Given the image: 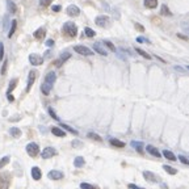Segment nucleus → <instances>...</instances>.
I'll list each match as a JSON object with an SVG mask.
<instances>
[{"mask_svg":"<svg viewBox=\"0 0 189 189\" xmlns=\"http://www.w3.org/2000/svg\"><path fill=\"white\" fill-rule=\"evenodd\" d=\"M62 32L63 34H66L67 37L70 38H75L78 36V26L74 24V22H66L62 28Z\"/></svg>","mask_w":189,"mask_h":189,"instance_id":"obj_1","label":"nucleus"},{"mask_svg":"<svg viewBox=\"0 0 189 189\" xmlns=\"http://www.w3.org/2000/svg\"><path fill=\"white\" fill-rule=\"evenodd\" d=\"M74 50L78 54L80 55H86V57H89V55H93V51H92L89 47L84 46V45H76V46H74Z\"/></svg>","mask_w":189,"mask_h":189,"instance_id":"obj_2","label":"nucleus"},{"mask_svg":"<svg viewBox=\"0 0 189 189\" xmlns=\"http://www.w3.org/2000/svg\"><path fill=\"white\" fill-rule=\"evenodd\" d=\"M26 152H28V154H29L32 158L37 156V155L39 154L38 145H37V143H34V142H32V143H29V145H26Z\"/></svg>","mask_w":189,"mask_h":189,"instance_id":"obj_3","label":"nucleus"},{"mask_svg":"<svg viewBox=\"0 0 189 189\" xmlns=\"http://www.w3.org/2000/svg\"><path fill=\"white\" fill-rule=\"evenodd\" d=\"M95 22H96L97 26L105 28V26H108L109 25V17L108 16H105V15H100V16H97V17L95 19Z\"/></svg>","mask_w":189,"mask_h":189,"instance_id":"obj_4","label":"nucleus"},{"mask_svg":"<svg viewBox=\"0 0 189 189\" xmlns=\"http://www.w3.org/2000/svg\"><path fill=\"white\" fill-rule=\"evenodd\" d=\"M11 184V177L8 173L0 175V189H8Z\"/></svg>","mask_w":189,"mask_h":189,"instance_id":"obj_5","label":"nucleus"},{"mask_svg":"<svg viewBox=\"0 0 189 189\" xmlns=\"http://www.w3.org/2000/svg\"><path fill=\"white\" fill-rule=\"evenodd\" d=\"M29 62L33 64V66H41V64L44 63V58H42L39 54L33 53V54L29 55Z\"/></svg>","mask_w":189,"mask_h":189,"instance_id":"obj_6","label":"nucleus"},{"mask_svg":"<svg viewBox=\"0 0 189 189\" xmlns=\"http://www.w3.org/2000/svg\"><path fill=\"white\" fill-rule=\"evenodd\" d=\"M55 155H57V150H55V148H53V147H46L44 151H42L41 156H42V159H50V158L55 156Z\"/></svg>","mask_w":189,"mask_h":189,"instance_id":"obj_7","label":"nucleus"},{"mask_svg":"<svg viewBox=\"0 0 189 189\" xmlns=\"http://www.w3.org/2000/svg\"><path fill=\"white\" fill-rule=\"evenodd\" d=\"M66 12H67V15L71 16V17H76V16L80 15V9H79V7L78 5H74V4L68 5L67 9H66Z\"/></svg>","mask_w":189,"mask_h":189,"instance_id":"obj_8","label":"nucleus"},{"mask_svg":"<svg viewBox=\"0 0 189 189\" xmlns=\"http://www.w3.org/2000/svg\"><path fill=\"white\" fill-rule=\"evenodd\" d=\"M36 78H37V72L33 70V71L29 72V76H28V84H26V92L30 91V88H32V86L34 84V80Z\"/></svg>","mask_w":189,"mask_h":189,"instance_id":"obj_9","label":"nucleus"},{"mask_svg":"<svg viewBox=\"0 0 189 189\" xmlns=\"http://www.w3.org/2000/svg\"><path fill=\"white\" fill-rule=\"evenodd\" d=\"M55 80H57V74H55L54 71H50L49 74H47L46 76H45V81L44 83H46V84H49V86H54V83H55Z\"/></svg>","mask_w":189,"mask_h":189,"instance_id":"obj_10","label":"nucleus"},{"mask_svg":"<svg viewBox=\"0 0 189 189\" xmlns=\"http://www.w3.org/2000/svg\"><path fill=\"white\" fill-rule=\"evenodd\" d=\"M143 176H145L146 180H148V181H151V183H156L158 180H159L156 175L152 173L151 171H145V172H143Z\"/></svg>","mask_w":189,"mask_h":189,"instance_id":"obj_11","label":"nucleus"},{"mask_svg":"<svg viewBox=\"0 0 189 189\" xmlns=\"http://www.w3.org/2000/svg\"><path fill=\"white\" fill-rule=\"evenodd\" d=\"M93 49H95V51H96V53H98V54H100V55H105V57H106V55H108V53H106V50L104 49V47H103V45H101L100 42H95V44H93Z\"/></svg>","mask_w":189,"mask_h":189,"instance_id":"obj_12","label":"nucleus"},{"mask_svg":"<svg viewBox=\"0 0 189 189\" xmlns=\"http://www.w3.org/2000/svg\"><path fill=\"white\" fill-rule=\"evenodd\" d=\"M146 151H147L150 155H152V156H156V158L162 156V155H160V152H159V150H158L156 147H154V146H151V145L146 146Z\"/></svg>","mask_w":189,"mask_h":189,"instance_id":"obj_13","label":"nucleus"},{"mask_svg":"<svg viewBox=\"0 0 189 189\" xmlns=\"http://www.w3.org/2000/svg\"><path fill=\"white\" fill-rule=\"evenodd\" d=\"M47 176H49V179H51V180H61L64 175L62 173L61 171H50Z\"/></svg>","mask_w":189,"mask_h":189,"instance_id":"obj_14","label":"nucleus"},{"mask_svg":"<svg viewBox=\"0 0 189 189\" xmlns=\"http://www.w3.org/2000/svg\"><path fill=\"white\" fill-rule=\"evenodd\" d=\"M45 36H46V29L45 28H39V29H37L33 33V37L36 39H42V38H45Z\"/></svg>","mask_w":189,"mask_h":189,"instance_id":"obj_15","label":"nucleus"},{"mask_svg":"<svg viewBox=\"0 0 189 189\" xmlns=\"http://www.w3.org/2000/svg\"><path fill=\"white\" fill-rule=\"evenodd\" d=\"M30 175H32V177L34 180H39L41 179V176H42V172H41V170H39L38 167H33L32 170H30Z\"/></svg>","mask_w":189,"mask_h":189,"instance_id":"obj_16","label":"nucleus"},{"mask_svg":"<svg viewBox=\"0 0 189 189\" xmlns=\"http://www.w3.org/2000/svg\"><path fill=\"white\" fill-rule=\"evenodd\" d=\"M70 57H71V54H70V53H64V54H62V55H61V58H59L58 61L55 62V66L59 67L62 63H64V62H66V61H67V59H68Z\"/></svg>","mask_w":189,"mask_h":189,"instance_id":"obj_17","label":"nucleus"},{"mask_svg":"<svg viewBox=\"0 0 189 189\" xmlns=\"http://www.w3.org/2000/svg\"><path fill=\"white\" fill-rule=\"evenodd\" d=\"M7 9H8V12H11V13H16V12H17V7H16L15 1L8 0V1H7Z\"/></svg>","mask_w":189,"mask_h":189,"instance_id":"obj_18","label":"nucleus"},{"mask_svg":"<svg viewBox=\"0 0 189 189\" xmlns=\"http://www.w3.org/2000/svg\"><path fill=\"white\" fill-rule=\"evenodd\" d=\"M51 89H53V87L51 86H49V84H46V83H42L41 84V92L44 93L45 96H47L51 92Z\"/></svg>","mask_w":189,"mask_h":189,"instance_id":"obj_19","label":"nucleus"},{"mask_svg":"<svg viewBox=\"0 0 189 189\" xmlns=\"http://www.w3.org/2000/svg\"><path fill=\"white\" fill-rule=\"evenodd\" d=\"M131 147L133 148H135L139 154H142L143 152V143L142 142H137V141H133L131 142Z\"/></svg>","mask_w":189,"mask_h":189,"instance_id":"obj_20","label":"nucleus"},{"mask_svg":"<svg viewBox=\"0 0 189 189\" xmlns=\"http://www.w3.org/2000/svg\"><path fill=\"white\" fill-rule=\"evenodd\" d=\"M109 143H111L112 146H114V147H118V148H122V147H125V145L126 143H123L122 141H120V139H111L109 141Z\"/></svg>","mask_w":189,"mask_h":189,"instance_id":"obj_21","label":"nucleus"},{"mask_svg":"<svg viewBox=\"0 0 189 189\" xmlns=\"http://www.w3.org/2000/svg\"><path fill=\"white\" fill-rule=\"evenodd\" d=\"M163 155H164L165 158H167L168 160H171V162H176L177 160V158L175 156V154L172 151H168V150H164L163 151Z\"/></svg>","mask_w":189,"mask_h":189,"instance_id":"obj_22","label":"nucleus"},{"mask_svg":"<svg viewBox=\"0 0 189 189\" xmlns=\"http://www.w3.org/2000/svg\"><path fill=\"white\" fill-rule=\"evenodd\" d=\"M84 164H86V160H84V158H81V156H76V158H75V160H74V165H75V167L80 168V167H83Z\"/></svg>","mask_w":189,"mask_h":189,"instance_id":"obj_23","label":"nucleus"},{"mask_svg":"<svg viewBox=\"0 0 189 189\" xmlns=\"http://www.w3.org/2000/svg\"><path fill=\"white\" fill-rule=\"evenodd\" d=\"M145 7L154 9V8L158 7V0H145Z\"/></svg>","mask_w":189,"mask_h":189,"instance_id":"obj_24","label":"nucleus"},{"mask_svg":"<svg viewBox=\"0 0 189 189\" xmlns=\"http://www.w3.org/2000/svg\"><path fill=\"white\" fill-rule=\"evenodd\" d=\"M51 133H53L54 135H57V137H61V138H63V137H66V135H67L61 128H53V129H51Z\"/></svg>","mask_w":189,"mask_h":189,"instance_id":"obj_25","label":"nucleus"},{"mask_svg":"<svg viewBox=\"0 0 189 189\" xmlns=\"http://www.w3.org/2000/svg\"><path fill=\"white\" fill-rule=\"evenodd\" d=\"M16 28H17V21L16 20H12L11 21V29H9V33H8V37H12L13 34H15V32H16Z\"/></svg>","mask_w":189,"mask_h":189,"instance_id":"obj_26","label":"nucleus"},{"mask_svg":"<svg viewBox=\"0 0 189 189\" xmlns=\"http://www.w3.org/2000/svg\"><path fill=\"white\" fill-rule=\"evenodd\" d=\"M9 134L12 135L13 138H20L21 137V130L19 128H11L9 129Z\"/></svg>","mask_w":189,"mask_h":189,"instance_id":"obj_27","label":"nucleus"},{"mask_svg":"<svg viewBox=\"0 0 189 189\" xmlns=\"http://www.w3.org/2000/svg\"><path fill=\"white\" fill-rule=\"evenodd\" d=\"M160 13H162L163 16H172V12L170 11V8H168L167 5H162V8H160Z\"/></svg>","mask_w":189,"mask_h":189,"instance_id":"obj_28","label":"nucleus"},{"mask_svg":"<svg viewBox=\"0 0 189 189\" xmlns=\"http://www.w3.org/2000/svg\"><path fill=\"white\" fill-rule=\"evenodd\" d=\"M17 79H12L11 80V83H9V87H8V91H7V93H11V92L13 91V89L16 88V86H17Z\"/></svg>","mask_w":189,"mask_h":189,"instance_id":"obj_29","label":"nucleus"},{"mask_svg":"<svg viewBox=\"0 0 189 189\" xmlns=\"http://www.w3.org/2000/svg\"><path fill=\"white\" fill-rule=\"evenodd\" d=\"M163 170H164L165 172H168L170 175H176V173H177L176 168H172L171 165H163Z\"/></svg>","mask_w":189,"mask_h":189,"instance_id":"obj_30","label":"nucleus"},{"mask_svg":"<svg viewBox=\"0 0 189 189\" xmlns=\"http://www.w3.org/2000/svg\"><path fill=\"white\" fill-rule=\"evenodd\" d=\"M88 138H91L92 141H97V142H103V138L100 135L95 134V133H88Z\"/></svg>","mask_w":189,"mask_h":189,"instance_id":"obj_31","label":"nucleus"},{"mask_svg":"<svg viewBox=\"0 0 189 189\" xmlns=\"http://www.w3.org/2000/svg\"><path fill=\"white\" fill-rule=\"evenodd\" d=\"M61 126H62V128H63V129H66V130H67V131H70V133H72V134H74V135H76V134H78V130H75V129H74V128H71V126H68V125H66V123H61Z\"/></svg>","mask_w":189,"mask_h":189,"instance_id":"obj_32","label":"nucleus"},{"mask_svg":"<svg viewBox=\"0 0 189 189\" xmlns=\"http://www.w3.org/2000/svg\"><path fill=\"white\" fill-rule=\"evenodd\" d=\"M84 33H86V36L87 37H89V38H92V37H95L96 36L95 30L91 29V28H86V29H84Z\"/></svg>","mask_w":189,"mask_h":189,"instance_id":"obj_33","label":"nucleus"},{"mask_svg":"<svg viewBox=\"0 0 189 189\" xmlns=\"http://www.w3.org/2000/svg\"><path fill=\"white\" fill-rule=\"evenodd\" d=\"M135 51H137L138 54L142 55L143 58H146V59H151V55H150V54H147L146 51H143V50H142V49H139V47H137V49H135Z\"/></svg>","mask_w":189,"mask_h":189,"instance_id":"obj_34","label":"nucleus"},{"mask_svg":"<svg viewBox=\"0 0 189 189\" xmlns=\"http://www.w3.org/2000/svg\"><path fill=\"white\" fill-rule=\"evenodd\" d=\"M104 45H105V46L108 47V49L111 50V51H116V46H114L113 44H112L111 41H105V42H104Z\"/></svg>","mask_w":189,"mask_h":189,"instance_id":"obj_35","label":"nucleus"},{"mask_svg":"<svg viewBox=\"0 0 189 189\" xmlns=\"http://www.w3.org/2000/svg\"><path fill=\"white\" fill-rule=\"evenodd\" d=\"M9 163V156H4L1 160H0V168H3L4 165H7Z\"/></svg>","mask_w":189,"mask_h":189,"instance_id":"obj_36","label":"nucleus"},{"mask_svg":"<svg viewBox=\"0 0 189 189\" xmlns=\"http://www.w3.org/2000/svg\"><path fill=\"white\" fill-rule=\"evenodd\" d=\"M80 189H96V188L92 187V185L88 184V183H81V184H80Z\"/></svg>","mask_w":189,"mask_h":189,"instance_id":"obj_37","label":"nucleus"},{"mask_svg":"<svg viewBox=\"0 0 189 189\" xmlns=\"http://www.w3.org/2000/svg\"><path fill=\"white\" fill-rule=\"evenodd\" d=\"M7 67H8V61H4V63H3V67H1V75L7 74Z\"/></svg>","mask_w":189,"mask_h":189,"instance_id":"obj_38","label":"nucleus"},{"mask_svg":"<svg viewBox=\"0 0 189 189\" xmlns=\"http://www.w3.org/2000/svg\"><path fill=\"white\" fill-rule=\"evenodd\" d=\"M179 160L183 163V164H185V165H188V164H189V160H188L185 156H183V155H179Z\"/></svg>","mask_w":189,"mask_h":189,"instance_id":"obj_39","label":"nucleus"},{"mask_svg":"<svg viewBox=\"0 0 189 189\" xmlns=\"http://www.w3.org/2000/svg\"><path fill=\"white\" fill-rule=\"evenodd\" d=\"M49 114H50V117H53V118H54V120H59V118H58V116L57 114H55V112H54V109H53V108H49Z\"/></svg>","mask_w":189,"mask_h":189,"instance_id":"obj_40","label":"nucleus"},{"mask_svg":"<svg viewBox=\"0 0 189 189\" xmlns=\"http://www.w3.org/2000/svg\"><path fill=\"white\" fill-rule=\"evenodd\" d=\"M3 58H4V45L3 42H0V61H3Z\"/></svg>","mask_w":189,"mask_h":189,"instance_id":"obj_41","label":"nucleus"},{"mask_svg":"<svg viewBox=\"0 0 189 189\" xmlns=\"http://www.w3.org/2000/svg\"><path fill=\"white\" fill-rule=\"evenodd\" d=\"M53 0H39V4L42 5V7H47V5L51 3Z\"/></svg>","mask_w":189,"mask_h":189,"instance_id":"obj_42","label":"nucleus"},{"mask_svg":"<svg viewBox=\"0 0 189 189\" xmlns=\"http://www.w3.org/2000/svg\"><path fill=\"white\" fill-rule=\"evenodd\" d=\"M137 42H139V44H142V42H145V44H150V41H148L147 38H143V37H137Z\"/></svg>","mask_w":189,"mask_h":189,"instance_id":"obj_43","label":"nucleus"},{"mask_svg":"<svg viewBox=\"0 0 189 189\" xmlns=\"http://www.w3.org/2000/svg\"><path fill=\"white\" fill-rule=\"evenodd\" d=\"M128 187H129V189H145V188L138 187V185H135V184H129Z\"/></svg>","mask_w":189,"mask_h":189,"instance_id":"obj_44","label":"nucleus"},{"mask_svg":"<svg viewBox=\"0 0 189 189\" xmlns=\"http://www.w3.org/2000/svg\"><path fill=\"white\" fill-rule=\"evenodd\" d=\"M135 28H137V29L139 30V32H143V30H145V28H143L141 24H138V22H135Z\"/></svg>","mask_w":189,"mask_h":189,"instance_id":"obj_45","label":"nucleus"},{"mask_svg":"<svg viewBox=\"0 0 189 189\" xmlns=\"http://www.w3.org/2000/svg\"><path fill=\"white\" fill-rule=\"evenodd\" d=\"M46 46H49V47L54 46V39H49V41H46Z\"/></svg>","mask_w":189,"mask_h":189,"instance_id":"obj_46","label":"nucleus"},{"mask_svg":"<svg viewBox=\"0 0 189 189\" xmlns=\"http://www.w3.org/2000/svg\"><path fill=\"white\" fill-rule=\"evenodd\" d=\"M61 11V5H53V12H59Z\"/></svg>","mask_w":189,"mask_h":189,"instance_id":"obj_47","label":"nucleus"},{"mask_svg":"<svg viewBox=\"0 0 189 189\" xmlns=\"http://www.w3.org/2000/svg\"><path fill=\"white\" fill-rule=\"evenodd\" d=\"M7 98L11 101V103H13V101H15V97L12 96V93H7Z\"/></svg>","mask_w":189,"mask_h":189,"instance_id":"obj_48","label":"nucleus"},{"mask_svg":"<svg viewBox=\"0 0 189 189\" xmlns=\"http://www.w3.org/2000/svg\"><path fill=\"white\" fill-rule=\"evenodd\" d=\"M177 37H179V38H183V39H185V41L188 39L187 36H183V34H180V33H177Z\"/></svg>","mask_w":189,"mask_h":189,"instance_id":"obj_49","label":"nucleus"},{"mask_svg":"<svg viewBox=\"0 0 189 189\" xmlns=\"http://www.w3.org/2000/svg\"><path fill=\"white\" fill-rule=\"evenodd\" d=\"M175 70H176V71H181V72H184V68H181V67H179V66L175 67Z\"/></svg>","mask_w":189,"mask_h":189,"instance_id":"obj_50","label":"nucleus"},{"mask_svg":"<svg viewBox=\"0 0 189 189\" xmlns=\"http://www.w3.org/2000/svg\"><path fill=\"white\" fill-rule=\"evenodd\" d=\"M156 59H158V61H160V62H165L164 59H162V58H160V57H158V55H156Z\"/></svg>","mask_w":189,"mask_h":189,"instance_id":"obj_51","label":"nucleus"}]
</instances>
